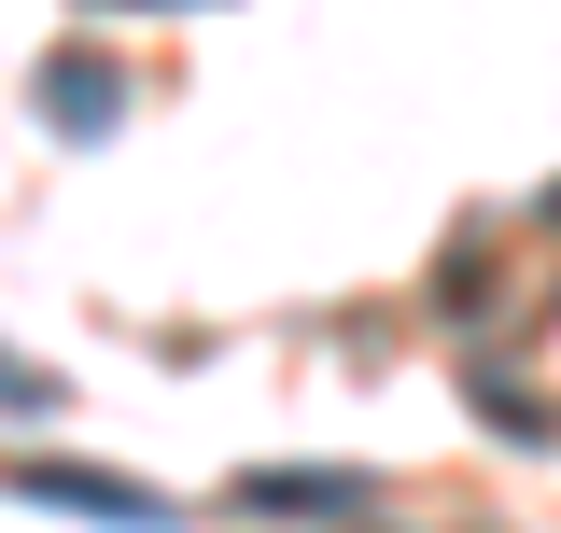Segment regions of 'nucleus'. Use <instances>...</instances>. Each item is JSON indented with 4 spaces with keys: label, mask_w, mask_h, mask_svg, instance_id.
Returning <instances> with one entry per match:
<instances>
[{
    "label": "nucleus",
    "mask_w": 561,
    "mask_h": 533,
    "mask_svg": "<svg viewBox=\"0 0 561 533\" xmlns=\"http://www.w3.org/2000/svg\"><path fill=\"white\" fill-rule=\"evenodd\" d=\"M14 491H28V506H70V520H127V533L183 520L169 491H127V477H99V464H14Z\"/></svg>",
    "instance_id": "nucleus-1"
},
{
    "label": "nucleus",
    "mask_w": 561,
    "mask_h": 533,
    "mask_svg": "<svg viewBox=\"0 0 561 533\" xmlns=\"http://www.w3.org/2000/svg\"><path fill=\"white\" fill-rule=\"evenodd\" d=\"M239 506H253V520H365L379 477L365 464H267V477H239Z\"/></svg>",
    "instance_id": "nucleus-2"
},
{
    "label": "nucleus",
    "mask_w": 561,
    "mask_h": 533,
    "mask_svg": "<svg viewBox=\"0 0 561 533\" xmlns=\"http://www.w3.org/2000/svg\"><path fill=\"white\" fill-rule=\"evenodd\" d=\"M28 99L57 113V140H113V113H127V70H113V57H84V43H57V57L28 70Z\"/></svg>",
    "instance_id": "nucleus-3"
},
{
    "label": "nucleus",
    "mask_w": 561,
    "mask_h": 533,
    "mask_svg": "<svg viewBox=\"0 0 561 533\" xmlns=\"http://www.w3.org/2000/svg\"><path fill=\"white\" fill-rule=\"evenodd\" d=\"M0 407H43V365H14V351H0Z\"/></svg>",
    "instance_id": "nucleus-4"
}]
</instances>
